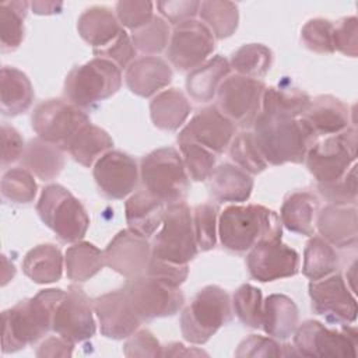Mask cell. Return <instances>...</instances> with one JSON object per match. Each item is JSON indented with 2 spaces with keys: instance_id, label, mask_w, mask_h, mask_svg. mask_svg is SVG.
I'll use <instances>...</instances> for the list:
<instances>
[{
  "instance_id": "6da1fadb",
  "label": "cell",
  "mask_w": 358,
  "mask_h": 358,
  "mask_svg": "<svg viewBox=\"0 0 358 358\" xmlns=\"http://www.w3.org/2000/svg\"><path fill=\"white\" fill-rule=\"evenodd\" d=\"M256 144L270 165L302 164L308 150L319 140L302 117L260 112L253 123Z\"/></svg>"
},
{
  "instance_id": "7a4b0ae2",
  "label": "cell",
  "mask_w": 358,
  "mask_h": 358,
  "mask_svg": "<svg viewBox=\"0 0 358 358\" xmlns=\"http://www.w3.org/2000/svg\"><path fill=\"white\" fill-rule=\"evenodd\" d=\"M66 291L48 288L35 296L3 310V352H15L46 336L53 326V316Z\"/></svg>"
},
{
  "instance_id": "3957f363",
  "label": "cell",
  "mask_w": 358,
  "mask_h": 358,
  "mask_svg": "<svg viewBox=\"0 0 358 358\" xmlns=\"http://www.w3.org/2000/svg\"><path fill=\"white\" fill-rule=\"evenodd\" d=\"M281 235L280 215L260 204L228 206L218 218V236L221 245L229 252H249L256 243L281 239Z\"/></svg>"
},
{
  "instance_id": "277c9868",
  "label": "cell",
  "mask_w": 358,
  "mask_h": 358,
  "mask_svg": "<svg viewBox=\"0 0 358 358\" xmlns=\"http://www.w3.org/2000/svg\"><path fill=\"white\" fill-rule=\"evenodd\" d=\"M120 85L122 70L108 59L94 57L69 71L63 95L70 103L88 110L116 94Z\"/></svg>"
},
{
  "instance_id": "5b68a950",
  "label": "cell",
  "mask_w": 358,
  "mask_h": 358,
  "mask_svg": "<svg viewBox=\"0 0 358 358\" xmlns=\"http://www.w3.org/2000/svg\"><path fill=\"white\" fill-rule=\"evenodd\" d=\"M232 320V303L220 285L203 287L180 313V331L190 344L207 343Z\"/></svg>"
},
{
  "instance_id": "8992f818",
  "label": "cell",
  "mask_w": 358,
  "mask_h": 358,
  "mask_svg": "<svg viewBox=\"0 0 358 358\" xmlns=\"http://www.w3.org/2000/svg\"><path fill=\"white\" fill-rule=\"evenodd\" d=\"M140 179L150 194L164 204L185 201L189 190V175L180 152L173 147L157 148L141 158Z\"/></svg>"
},
{
  "instance_id": "52a82bcc",
  "label": "cell",
  "mask_w": 358,
  "mask_h": 358,
  "mask_svg": "<svg viewBox=\"0 0 358 358\" xmlns=\"http://www.w3.org/2000/svg\"><path fill=\"white\" fill-rule=\"evenodd\" d=\"M36 213L41 221L64 243L81 241L90 227L85 207L64 186L57 183L43 187L36 203Z\"/></svg>"
},
{
  "instance_id": "ba28073f",
  "label": "cell",
  "mask_w": 358,
  "mask_h": 358,
  "mask_svg": "<svg viewBox=\"0 0 358 358\" xmlns=\"http://www.w3.org/2000/svg\"><path fill=\"white\" fill-rule=\"evenodd\" d=\"M151 243V257L173 264H187L199 252L193 217L185 201L168 204L161 224Z\"/></svg>"
},
{
  "instance_id": "9c48e42d",
  "label": "cell",
  "mask_w": 358,
  "mask_h": 358,
  "mask_svg": "<svg viewBox=\"0 0 358 358\" xmlns=\"http://www.w3.org/2000/svg\"><path fill=\"white\" fill-rule=\"evenodd\" d=\"M355 126L316 141L306 152L305 164L317 183H331L341 179L357 159Z\"/></svg>"
},
{
  "instance_id": "30bf717a",
  "label": "cell",
  "mask_w": 358,
  "mask_h": 358,
  "mask_svg": "<svg viewBox=\"0 0 358 358\" xmlns=\"http://www.w3.org/2000/svg\"><path fill=\"white\" fill-rule=\"evenodd\" d=\"M123 288L141 322L173 316L185 303L180 287H173L148 274L129 278Z\"/></svg>"
},
{
  "instance_id": "8fae6325",
  "label": "cell",
  "mask_w": 358,
  "mask_h": 358,
  "mask_svg": "<svg viewBox=\"0 0 358 358\" xmlns=\"http://www.w3.org/2000/svg\"><path fill=\"white\" fill-rule=\"evenodd\" d=\"M292 336L299 357H357L358 334L350 324L333 330L317 320H305Z\"/></svg>"
},
{
  "instance_id": "7c38bea8",
  "label": "cell",
  "mask_w": 358,
  "mask_h": 358,
  "mask_svg": "<svg viewBox=\"0 0 358 358\" xmlns=\"http://www.w3.org/2000/svg\"><path fill=\"white\" fill-rule=\"evenodd\" d=\"M266 84L241 74L228 76L217 91V108L235 126L250 127L262 112Z\"/></svg>"
},
{
  "instance_id": "4fadbf2b",
  "label": "cell",
  "mask_w": 358,
  "mask_h": 358,
  "mask_svg": "<svg viewBox=\"0 0 358 358\" xmlns=\"http://www.w3.org/2000/svg\"><path fill=\"white\" fill-rule=\"evenodd\" d=\"M87 123H90V116L83 109L69 101L56 98L36 105L31 116V124L38 137L63 150Z\"/></svg>"
},
{
  "instance_id": "5bb4252c",
  "label": "cell",
  "mask_w": 358,
  "mask_h": 358,
  "mask_svg": "<svg viewBox=\"0 0 358 358\" xmlns=\"http://www.w3.org/2000/svg\"><path fill=\"white\" fill-rule=\"evenodd\" d=\"M215 49V38L206 24L187 20L173 27L166 48L169 63L179 71H192Z\"/></svg>"
},
{
  "instance_id": "9a60e30c",
  "label": "cell",
  "mask_w": 358,
  "mask_h": 358,
  "mask_svg": "<svg viewBox=\"0 0 358 358\" xmlns=\"http://www.w3.org/2000/svg\"><path fill=\"white\" fill-rule=\"evenodd\" d=\"M94 302L78 285H70L57 305L52 330L73 344L90 340L96 330Z\"/></svg>"
},
{
  "instance_id": "2e32d148",
  "label": "cell",
  "mask_w": 358,
  "mask_h": 358,
  "mask_svg": "<svg viewBox=\"0 0 358 358\" xmlns=\"http://www.w3.org/2000/svg\"><path fill=\"white\" fill-rule=\"evenodd\" d=\"M309 298L316 315L330 323H354L357 319V301L341 274L333 273L309 282Z\"/></svg>"
},
{
  "instance_id": "e0dca14e",
  "label": "cell",
  "mask_w": 358,
  "mask_h": 358,
  "mask_svg": "<svg viewBox=\"0 0 358 358\" xmlns=\"http://www.w3.org/2000/svg\"><path fill=\"white\" fill-rule=\"evenodd\" d=\"M246 267L253 280L260 282L292 277L299 270V255L281 239L256 243L246 255Z\"/></svg>"
},
{
  "instance_id": "ac0fdd59",
  "label": "cell",
  "mask_w": 358,
  "mask_h": 358,
  "mask_svg": "<svg viewBox=\"0 0 358 358\" xmlns=\"http://www.w3.org/2000/svg\"><path fill=\"white\" fill-rule=\"evenodd\" d=\"M92 173L99 192L113 200L127 197L140 179V168L134 158L115 150L105 152L94 164Z\"/></svg>"
},
{
  "instance_id": "d6986e66",
  "label": "cell",
  "mask_w": 358,
  "mask_h": 358,
  "mask_svg": "<svg viewBox=\"0 0 358 358\" xmlns=\"http://www.w3.org/2000/svg\"><path fill=\"white\" fill-rule=\"evenodd\" d=\"M105 264L126 280L145 273L151 259L148 238L130 228L117 232L103 250Z\"/></svg>"
},
{
  "instance_id": "ffe728a7",
  "label": "cell",
  "mask_w": 358,
  "mask_h": 358,
  "mask_svg": "<svg viewBox=\"0 0 358 358\" xmlns=\"http://www.w3.org/2000/svg\"><path fill=\"white\" fill-rule=\"evenodd\" d=\"M235 136V124L215 105L200 109L179 131L178 141L201 144L215 154H222Z\"/></svg>"
},
{
  "instance_id": "44dd1931",
  "label": "cell",
  "mask_w": 358,
  "mask_h": 358,
  "mask_svg": "<svg viewBox=\"0 0 358 358\" xmlns=\"http://www.w3.org/2000/svg\"><path fill=\"white\" fill-rule=\"evenodd\" d=\"M92 302L103 337L123 340L138 329L141 320L134 313L124 288L98 295Z\"/></svg>"
},
{
  "instance_id": "7402d4cb",
  "label": "cell",
  "mask_w": 358,
  "mask_h": 358,
  "mask_svg": "<svg viewBox=\"0 0 358 358\" xmlns=\"http://www.w3.org/2000/svg\"><path fill=\"white\" fill-rule=\"evenodd\" d=\"M124 81L133 94L150 98L171 84L172 69L158 56H143L126 69Z\"/></svg>"
},
{
  "instance_id": "603a6c76",
  "label": "cell",
  "mask_w": 358,
  "mask_h": 358,
  "mask_svg": "<svg viewBox=\"0 0 358 358\" xmlns=\"http://www.w3.org/2000/svg\"><path fill=\"white\" fill-rule=\"evenodd\" d=\"M319 236L336 248H351L357 245V207L327 204L316 218Z\"/></svg>"
},
{
  "instance_id": "cb8c5ba5",
  "label": "cell",
  "mask_w": 358,
  "mask_h": 358,
  "mask_svg": "<svg viewBox=\"0 0 358 358\" xmlns=\"http://www.w3.org/2000/svg\"><path fill=\"white\" fill-rule=\"evenodd\" d=\"M348 106L333 95H319L310 99L306 112L301 116L317 137L337 134L350 127Z\"/></svg>"
},
{
  "instance_id": "d4e9b609",
  "label": "cell",
  "mask_w": 358,
  "mask_h": 358,
  "mask_svg": "<svg viewBox=\"0 0 358 358\" xmlns=\"http://www.w3.org/2000/svg\"><path fill=\"white\" fill-rule=\"evenodd\" d=\"M208 190L218 203H243L252 194L253 179L239 166L224 162L208 176Z\"/></svg>"
},
{
  "instance_id": "484cf974",
  "label": "cell",
  "mask_w": 358,
  "mask_h": 358,
  "mask_svg": "<svg viewBox=\"0 0 358 358\" xmlns=\"http://www.w3.org/2000/svg\"><path fill=\"white\" fill-rule=\"evenodd\" d=\"M166 204L147 190L131 194L124 203V215L129 228L145 238L155 234L164 221Z\"/></svg>"
},
{
  "instance_id": "4316f807",
  "label": "cell",
  "mask_w": 358,
  "mask_h": 358,
  "mask_svg": "<svg viewBox=\"0 0 358 358\" xmlns=\"http://www.w3.org/2000/svg\"><path fill=\"white\" fill-rule=\"evenodd\" d=\"M299 322V310L295 302L284 294H271L263 301L264 333L275 340L289 338Z\"/></svg>"
},
{
  "instance_id": "83f0119b",
  "label": "cell",
  "mask_w": 358,
  "mask_h": 358,
  "mask_svg": "<svg viewBox=\"0 0 358 358\" xmlns=\"http://www.w3.org/2000/svg\"><path fill=\"white\" fill-rule=\"evenodd\" d=\"M229 60L215 55L189 71L185 83L186 91L194 101L208 102L217 95L218 87L229 76Z\"/></svg>"
},
{
  "instance_id": "f1b7e54d",
  "label": "cell",
  "mask_w": 358,
  "mask_h": 358,
  "mask_svg": "<svg viewBox=\"0 0 358 358\" xmlns=\"http://www.w3.org/2000/svg\"><path fill=\"white\" fill-rule=\"evenodd\" d=\"M122 29L117 17L105 6H92L87 8L77 21L80 36L91 45L92 49L103 48L110 43Z\"/></svg>"
},
{
  "instance_id": "f546056e",
  "label": "cell",
  "mask_w": 358,
  "mask_h": 358,
  "mask_svg": "<svg viewBox=\"0 0 358 358\" xmlns=\"http://www.w3.org/2000/svg\"><path fill=\"white\" fill-rule=\"evenodd\" d=\"M34 102V88L25 73L4 66L0 73V108L4 116L25 113Z\"/></svg>"
},
{
  "instance_id": "4dcf8cb0",
  "label": "cell",
  "mask_w": 358,
  "mask_h": 358,
  "mask_svg": "<svg viewBox=\"0 0 358 358\" xmlns=\"http://www.w3.org/2000/svg\"><path fill=\"white\" fill-rule=\"evenodd\" d=\"M63 148L48 143L39 137L32 138L25 145L21 157L22 168L28 169L38 179L48 182L60 175L64 168L66 158Z\"/></svg>"
},
{
  "instance_id": "1f68e13d",
  "label": "cell",
  "mask_w": 358,
  "mask_h": 358,
  "mask_svg": "<svg viewBox=\"0 0 358 358\" xmlns=\"http://www.w3.org/2000/svg\"><path fill=\"white\" fill-rule=\"evenodd\" d=\"M192 106L186 95L178 88L158 92L150 102V116L157 129L175 131L189 117Z\"/></svg>"
},
{
  "instance_id": "d6a6232c",
  "label": "cell",
  "mask_w": 358,
  "mask_h": 358,
  "mask_svg": "<svg viewBox=\"0 0 358 358\" xmlns=\"http://www.w3.org/2000/svg\"><path fill=\"white\" fill-rule=\"evenodd\" d=\"M319 200L309 192H294L288 194L281 206V224L291 232L312 236L315 235V215Z\"/></svg>"
},
{
  "instance_id": "836d02e7",
  "label": "cell",
  "mask_w": 358,
  "mask_h": 358,
  "mask_svg": "<svg viewBox=\"0 0 358 358\" xmlns=\"http://www.w3.org/2000/svg\"><path fill=\"white\" fill-rule=\"evenodd\" d=\"M112 147L113 140L108 131L90 122L71 137L66 144L64 151H67L80 165L90 168L105 152L110 151Z\"/></svg>"
},
{
  "instance_id": "e575fe53",
  "label": "cell",
  "mask_w": 358,
  "mask_h": 358,
  "mask_svg": "<svg viewBox=\"0 0 358 358\" xmlns=\"http://www.w3.org/2000/svg\"><path fill=\"white\" fill-rule=\"evenodd\" d=\"M63 263L64 257L56 245L41 243L24 256L22 271L36 284H52L60 280Z\"/></svg>"
},
{
  "instance_id": "d590c367",
  "label": "cell",
  "mask_w": 358,
  "mask_h": 358,
  "mask_svg": "<svg viewBox=\"0 0 358 358\" xmlns=\"http://www.w3.org/2000/svg\"><path fill=\"white\" fill-rule=\"evenodd\" d=\"M310 96L298 87L284 83L274 87H266L262 98V112L267 115L301 117L309 103Z\"/></svg>"
},
{
  "instance_id": "8d00e7d4",
  "label": "cell",
  "mask_w": 358,
  "mask_h": 358,
  "mask_svg": "<svg viewBox=\"0 0 358 358\" xmlns=\"http://www.w3.org/2000/svg\"><path fill=\"white\" fill-rule=\"evenodd\" d=\"M64 266L69 280L74 282H84L96 275L106 264L103 250L94 243L78 241L64 253Z\"/></svg>"
},
{
  "instance_id": "74e56055",
  "label": "cell",
  "mask_w": 358,
  "mask_h": 358,
  "mask_svg": "<svg viewBox=\"0 0 358 358\" xmlns=\"http://www.w3.org/2000/svg\"><path fill=\"white\" fill-rule=\"evenodd\" d=\"M338 264V255L334 246L326 242L322 236L312 235L303 250L302 274L310 281L320 280L336 273Z\"/></svg>"
},
{
  "instance_id": "f35d334b",
  "label": "cell",
  "mask_w": 358,
  "mask_h": 358,
  "mask_svg": "<svg viewBox=\"0 0 358 358\" xmlns=\"http://www.w3.org/2000/svg\"><path fill=\"white\" fill-rule=\"evenodd\" d=\"M199 15L208 27L215 39H225L235 34L239 24V10L232 1L206 0L200 1Z\"/></svg>"
},
{
  "instance_id": "ab89813d",
  "label": "cell",
  "mask_w": 358,
  "mask_h": 358,
  "mask_svg": "<svg viewBox=\"0 0 358 358\" xmlns=\"http://www.w3.org/2000/svg\"><path fill=\"white\" fill-rule=\"evenodd\" d=\"M31 3L21 0L0 3V49L3 53L18 49L24 39V20Z\"/></svg>"
},
{
  "instance_id": "60d3db41",
  "label": "cell",
  "mask_w": 358,
  "mask_h": 358,
  "mask_svg": "<svg viewBox=\"0 0 358 358\" xmlns=\"http://www.w3.org/2000/svg\"><path fill=\"white\" fill-rule=\"evenodd\" d=\"M273 64V52L262 43H246L238 48L229 60L231 69L236 74L260 80Z\"/></svg>"
},
{
  "instance_id": "b9f144b4",
  "label": "cell",
  "mask_w": 358,
  "mask_h": 358,
  "mask_svg": "<svg viewBox=\"0 0 358 358\" xmlns=\"http://www.w3.org/2000/svg\"><path fill=\"white\" fill-rule=\"evenodd\" d=\"M232 309L238 319L248 327L262 329L263 323V295L252 284H242L232 295Z\"/></svg>"
},
{
  "instance_id": "7bdbcfd3",
  "label": "cell",
  "mask_w": 358,
  "mask_h": 358,
  "mask_svg": "<svg viewBox=\"0 0 358 358\" xmlns=\"http://www.w3.org/2000/svg\"><path fill=\"white\" fill-rule=\"evenodd\" d=\"M229 155L235 165L249 175L262 173L268 165L250 131H241L234 136L229 144Z\"/></svg>"
},
{
  "instance_id": "ee69618b",
  "label": "cell",
  "mask_w": 358,
  "mask_h": 358,
  "mask_svg": "<svg viewBox=\"0 0 358 358\" xmlns=\"http://www.w3.org/2000/svg\"><path fill=\"white\" fill-rule=\"evenodd\" d=\"M130 38L136 50H140L147 56L158 55L168 48L171 39L169 24L161 15H154L147 25L131 31Z\"/></svg>"
},
{
  "instance_id": "f6af8a7d",
  "label": "cell",
  "mask_w": 358,
  "mask_h": 358,
  "mask_svg": "<svg viewBox=\"0 0 358 358\" xmlns=\"http://www.w3.org/2000/svg\"><path fill=\"white\" fill-rule=\"evenodd\" d=\"M4 200L14 204H31L36 196V182L25 168H11L4 172L0 185Z\"/></svg>"
},
{
  "instance_id": "bcb514c9",
  "label": "cell",
  "mask_w": 358,
  "mask_h": 358,
  "mask_svg": "<svg viewBox=\"0 0 358 358\" xmlns=\"http://www.w3.org/2000/svg\"><path fill=\"white\" fill-rule=\"evenodd\" d=\"M178 144L189 178L194 182L207 180L215 168L217 154L194 141L182 140Z\"/></svg>"
},
{
  "instance_id": "7dc6e473",
  "label": "cell",
  "mask_w": 358,
  "mask_h": 358,
  "mask_svg": "<svg viewBox=\"0 0 358 358\" xmlns=\"http://www.w3.org/2000/svg\"><path fill=\"white\" fill-rule=\"evenodd\" d=\"M194 236L199 250H211L217 243L218 207L210 203L197 204L192 213Z\"/></svg>"
},
{
  "instance_id": "c3c4849f",
  "label": "cell",
  "mask_w": 358,
  "mask_h": 358,
  "mask_svg": "<svg viewBox=\"0 0 358 358\" xmlns=\"http://www.w3.org/2000/svg\"><path fill=\"white\" fill-rule=\"evenodd\" d=\"M235 357L245 358V357H299L295 351L294 345L291 344H281L273 337H264L259 334H250L249 337L243 338L236 351Z\"/></svg>"
},
{
  "instance_id": "681fc988",
  "label": "cell",
  "mask_w": 358,
  "mask_h": 358,
  "mask_svg": "<svg viewBox=\"0 0 358 358\" xmlns=\"http://www.w3.org/2000/svg\"><path fill=\"white\" fill-rule=\"evenodd\" d=\"M333 31L334 25L331 21L324 18H312L302 27L301 39L309 50L330 55L334 52Z\"/></svg>"
},
{
  "instance_id": "f907efd6",
  "label": "cell",
  "mask_w": 358,
  "mask_h": 358,
  "mask_svg": "<svg viewBox=\"0 0 358 358\" xmlns=\"http://www.w3.org/2000/svg\"><path fill=\"white\" fill-rule=\"evenodd\" d=\"M317 187L320 194L329 201V204L355 206L357 204V165L354 164L341 179L331 183H319Z\"/></svg>"
},
{
  "instance_id": "816d5d0a",
  "label": "cell",
  "mask_w": 358,
  "mask_h": 358,
  "mask_svg": "<svg viewBox=\"0 0 358 358\" xmlns=\"http://www.w3.org/2000/svg\"><path fill=\"white\" fill-rule=\"evenodd\" d=\"M116 17L120 25L134 31L154 18V3L145 0H122L116 3Z\"/></svg>"
},
{
  "instance_id": "f5cc1de1",
  "label": "cell",
  "mask_w": 358,
  "mask_h": 358,
  "mask_svg": "<svg viewBox=\"0 0 358 358\" xmlns=\"http://www.w3.org/2000/svg\"><path fill=\"white\" fill-rule=\"evenodd\" d=\"M92 52L96 57H102L113 62L120 70L127 69L130 63L136 60V53H137L130 35L124 29H122L120 34L110 43H108L103 48L92 49Z\"/></svg>"
},
{
  "instance_id": "db71d44e",
  "label": "cell",
  "mask_w": 358,
  "mask_h": 358,
  "mask_svg": "<svg viewBox=\"0 0 358 358\" xmlns=\"http://www.w3.org/2000/svg\"><path fill=\"white\" fill-rule=\"evenodd\" d=\"M334 50L345 56L357 57L358 55V20L357 17H345L338 21L333 31Z\"/></svg>"
},
{
  "instance_id": "11a10c76",
  "label": "cell",
  "mask_w": 358,
  "mask_h": 358,
  "mask_svg": "<svg viewBox=\"0 0 358 358\" xmlns=\"http://www.w3.org/2000/svg\"><path fill=\"white\" fill-rule=\"evenodd\" d=\"M126 357H162V345L150 330H136L123 345Z\"/></svg>"
},
{
  "instance_id": "9f6ffc18",
  "label": "cell",
  "mask_w": 358,
  "mask_h": 358,
  "mask_svg": "<svg viewBox=\"0 0 358 358\" xmlns=\"http://www.w3.org/2000/svg\"><path fill=\"white\" fill-rule=\"evenodd\" d=\"M157 7L161 13V17L166 20L168 24H172L175 27L183 21L193 20L199 14L200 1L197 0L157 1Z\"/></svg>"
},
{
  "instance_id": "6f0895ef",
  "label": "cell",
  "mask_w": 358,
  "mask_h": 358,
  "mask_svg": "<svg viewBox=\"0 0 358 358\" xmlns=\"http://www.w3.org/2000/svg\"><path fill=\"white\" fill-rule=\"evenodd\" d=\"M144 274L157 277L173 287H180L187 278L189 267L187 264H173L151 257Z\"/></svg>"
},
{
  "instance_id": "680465c9",
  "label": "cell",
  "mask_w": 358,
  "mask_h": 358,
  "mask_svg": "<svg viewBox=\"0 0 358 358\" xmlns=\"http://www.w3.org/2000/svg\"><path fill=\"white\" fill-rule=\"evenodd\" d=\"M25 144L20 131L10 124H1V165L7 166L20 159L24 154Z\"/></svg>"
},
{
  "instance_id": "91938a15",
  "label": "cell",
  "mask_w": 358,
  "mask_h": 358,
  "mask_svg": "<svg viewBox=\"0 0 358 358\" xmlns=\"http://www.w3.org/2000/svg\"><path fill=\"white\" fill-rule=\"evenodd\" d=\"M74 344L63 337H49L41 343L36 350V357H71Z\"/></svg>"
},
{
  "instance_id": "94428289",
  "label": "cell",
  "mask_w": 358,
  "mask_h": 358,
  "mask_svg": "<svg viewBox=\"0 0 358 358\" xmlns=\"http://www.w3.org/2000/svg\"><path fill=\"white\" fill-rule=\"evenodd\" d=\"M207 357L208 354L203 350L197 348H189L183 345L182 343H169L162 347V357Z\"/></svg>"
},
{
  "instance_id": "6125c7cd",
  "label": "cell",
  "mask_w": 358,
  "mask_h": 358,
  "mask_svg": "<svg viewBox=\"0 0 358 358\" xmlns=\"http://www.w3.org/2000/svg\"><path fill=\"white\" fill-rule=\"evenodd\" d=\"M31 8L38 15H52L59 14L63 10L62 1H32Z\"/></svg>"
}]
</instances>
